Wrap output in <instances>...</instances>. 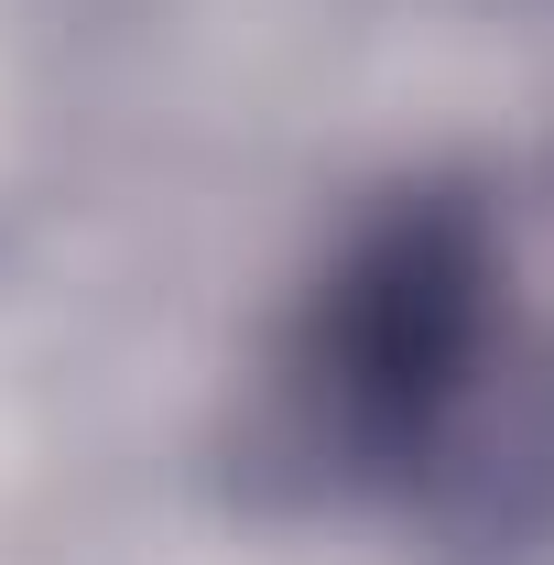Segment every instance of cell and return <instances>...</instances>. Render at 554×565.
<instances>
[{
    "mask_svg": "<svg viewBox=\"0 0 554 565\" xmlns=\"http://www.w3.org/2000/svg\"><path fill=\"white\" fill-rule=\"evenodd\" d=\"M500 349V217L468 174L392 185L294 294L251 414V479L305 511L403 500L468 435Z\"/></svg>",
    "mask_w": 554,
    "mask_h": 565,
    "instance_id": "1",
    "label": "cell"
}]
</instances>
